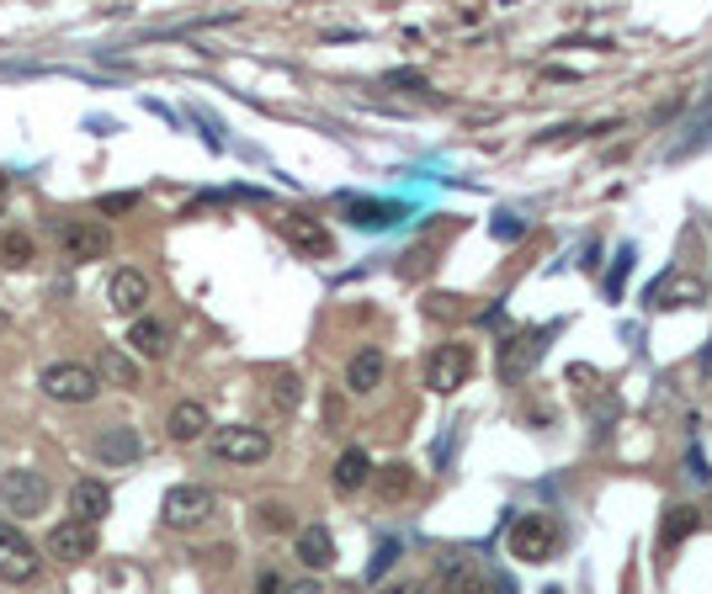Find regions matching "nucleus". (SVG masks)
I'll return each mask as SVG.
<instances>
[{"label": "nucleus", "instance_id": "1", "mask_svg": "<svg viewBox=\"0 0 712 594\" xmlns=\"http://www.w3.org/2000/svg\"><path fill=\"white\" fill-rule=\"evenodd\" d=\"M505 547L521 563H553L564 552V521L548 515V510H527V515L505 525Z\"/></svg>", "mask_w": 712, "mask_h": 594}, {"label": "nucleus", "instance_id": "2", "mask_svg": "<svg viewBox=\"0 0 712 594\" xmlns=\"http://www.w3.org/2000/svg\"><path fill=\"white\" fill-rule=\"evenodd\" d=\"M49 477L32 473V467H11V473H0V510L17 521H32V515H43V504H49Z\"/></svg>", "mask_w": 712, "mask_h": 594}, {"label": "nucleus", "instance_id": "3", "mask_svg": "<svg viewBox=\"0 0 712 594\" xmlns=\"http://www.w3.org/2000/svg\"><path fill=\"white\" fill-rule=\"evenodd\" d=\"M213 510H219V494L208 483H176V489H166V500H160V521L171 525V531H197Z\"/></svg>", "mask_w": 712, "mask_h": 594}, {"label": "nucleus", "instance_id": "4", "mask_svg": "<svg viewBox=\"0 0 712 594\" xmlns=\"http://www.w3.org/2000/svg\"><path fill=\"white\" fill-rule=\"evenodd\" d=\"M38 387H43V399H53V404H91L101 393V377L91 366H80V361H53V366H43Z\"/></svg>", "mask_w": 712, "mask_h": 594}, {"label": "nucleus", "instance_id": "5", "mask_svg": "<svg viewBox=\"0 0 712 594\" xmlns=\"http://www.w3.org/2000/svg\"><path fill=\"white\" fill-rule=\"evenodd\" d=\"M59 250H64V261H101L112 250V229L97 218H64L59 223Z\"/></svg>", "mask_w": 712, "mask_h": 594}, {"label": "nucleus", "instance_id": "6", "mask_svg": "<svg viewBox=\"0 0 712 594\" xmlns=\"http://www.w3.org/2000/svg\"><path fill=\"white\" fill-rule=\"evenodd\" d=\"M38 568H43L38 547L11 521H0V584H32Z\"/></svg>", "mask_w": 712, "mask_h": 594}, {"label": "nucleus", "instance_id": "7", "mask_svg": "<svg viewBox=\"0 0 712 594\" xmlns=\"http://www.w3.org/2000/svg\"><path fill=\"white\" fill-rule=\"evenodd\" d=\"M468 372H473V351L458 345V340H447V345H437L431 361H425V387L447 399V393H458V387L468 382Z\"/></svg>", "mask_w": 712, "mask_h": 594}, {"label": "nucleus", "instance_id": "8", "mask_svg": "<svg viewBox=\"0 0 712 594\" xmlns=\"http://www.w3.org/2000/svg\"><path fill=\"white\" fill-rule=\"evenodd\" d=\"M213 456L219 462H234V467H255L271 456V435L255 425H229L213 435Z\"/></svg>", "mask_w": 712, "mask_h": 594}, {"label": "nucleus", "instance_id": "9", "mask_svg": "<svg viewBox=\"0 0 712 594\" xmlns=\"http://www.w3.org/2000/svg\"><path fill=\"white\" fill-rule=\"evenodd\" d=\"M91 552H97V525L59 521L49 531V557H53V563H86Z\"/></svg>", "mask_w": 712, "mask_h": 594}, {"label": "nucleus", "instance_id": "10", "mask_svg": "<svg viewBox=\"0 0 712 594\" xmlns=\"http://www.w3.org/2000/svg\"><path fill=\"white\" fill-rule=\"evenodd\" d=\"M702 298H708L702 276H686V271H670V276L649 286V309H686V303H702Z\"/></svg>", "mask_w": 712, "mask_h": 594}, {"label": "nucleus", "instance_id": "11", "mask_svg": "<svg viewBox=\"0 0 712 594\" xmlns=\"http://www.w3.org/2000/svg\"><path fill=\"white\" fill-rule=\"evenodd\" d=\"M107 303H112L118 313H144V303H149V276H144V271H133V265L112 271V282H107Z\"/></svg>", "mask_w": 712, "mask_h": 594}, {"label": "nucleus", "instance_id": "12", "mask_svg": "<svg viewBox=\"0 0 712 594\" xmlns=\"http://www.w3.org/2000/svg\"><path fill=\"white\" fill-rule=\"evenodd\" d=\"M107 510H112V494H107V483H101V477H80V483L70 489V521L97 525Z\"/></svg>", "mask_w": 712, "mask_h": 594}, {"label": "nucleus", "instance_id": "13", "mask_svg": "<svg viewBox=\"0 0 712 594\" xmlns=\"http://www.w3.org/2000/svg\"><path fill=\"white\" fill-rule=\"evenodd\" d=\"M282 234H288V244H293V250H303V255H330V229H324L320 218L288 213V218H282Z\"/></svg>", "mask_w": 712, "mask_h": 594}, {"label": "nucleus", "instance_id": "14", "mask_svg": "<svg viewBox=\"0 0 712 594\" xmlns=\"http://www.w3.org/2000/svg\"><path fill=\"white\" fill-rule=\"evenodd\" d=\"M383 372H389L383 351H378V345H362V351L351 356V366H345V387H351V393H378V387H383Z\"/></svg>", "mask_w": 712, "mask_h": 594}, {"label": "nucleus", "instance_id": "15", "mask_svg": "<svg viewBox=\"0 0 712 594\" xmlns=\"http://www.w3.org/2000/svg\"><path fill=\"white\" fill-rule=\"evenodd\" d=\"M97 456L101 462H112V467H128V462L144 456V441H139L128 425H112V430H101L97 435Z\"/></svg>", "mask_w": 712, "mask_h": 594}, {"label": "nucleus", "instance_id": "16", "mask_svg": "<svg viewBox=\"0 0 712 594\" xmlns=\"http://www.w3.org/2000/svg\"><path fill=\"white\" fill-rule=\"evenodd\" d=\"M298 563L309 573H324L335 563V536H330L324 525H303V531H298Z\"/></svg>", "mask_w": 712, "mask_h": 594}, {"label": "nucleus", "instance_id": "17", "mask_svg": "<svg viewBox=\"0 0 712 594\" xmlns=\"http://www.w3.org/2000/svg\"><path fill=\"white\" fill-rule=\"evenodd\" d=\"M91 372H97L101 382H112V387H128V393L139 387V361L123 356L118 345H101V356H97V366H91Z\"/></svg>", "mask_w": 712, "mask_h": 594}, {"label": "nucleus", "instance_id": "18", "mask_svg": "<svg viewBox=\"0 0 712 594\" xmlns=\"http://www.w3.org/2000/svg\"><path fill=\"white\" fill-rule=\"evenodd\" d=\"M128 345H133L139 356L160 361V356H171V330H166L160 319H133V330H128Z\"/></svg>", "mask_w": 712, "mask_h": 594}, {"label": "nucleus", "instance_id": "19", "mask_svg": "<svg viewBox=\"0 0 712 594\" xmlns=\"http://www.w3.org/2000/svg\"><path fill=\"white\" fill-rule=\"evenodd\" d=\"M368 483H372V456L362 452V446L341 452V462H335V489H341V494H357V489H368Z\"/></svg>", "mask_w": 712, "mask_h": 594}, {"label": "nucleus", "instance_id": "20", "mask_svg": "<svg viewBox=\"0 0 712 594\" xmlns=\"http://www.w3.org/2000/svg\"><path fill=\"white\" fill-rule=\"evenodd\" d=\"M372 483H378L383 500H410V494H415V467H404V462L372 467Z\"/></svg>", "mask_w": 712, "mask_h": 594}, {"label": "nucleus", "instance_id": "21", "mask_svg": "<svg viewBox=\"0 0 712 594\" xmlns=\"http://www.w3.org/2000/svg\"><path fill=\"white\" fill-rule=\"evenodd\" d=\"M166 430H171V441H197V435L208 430V409L197 404V399H187V404H176V409H171Z\"/></svg>", "mask_w": 712, "mask_h": 594}, {"label": "nucleus", "instance_id": "22", "mask_svg": "<svg viewBox=\"0 0 712 594\" xmlns=\"http://www.w3.org/2000/svg\"><path fill=\"white\" fill-rule=\"evenodd\" d=\"M542 340H548V330H538L532 340H511V351H505V361H500V372L517 382V377H521V366H532V361H538Z\"/></svg>", "mask_w": 712, "mask_h": 594}, {"label": "nucleus", "instance_id": "23", "mask_svg": "<svg viewBox=\"0 0 712 594\" xmlns=\"http://www.w3.org/2000/svg\"><path fill=\"white\" fill-rule=\"evenodd\" d=\"M0 261H6V265H32V261H38L32 234H22V229H6V234H0Z\"/></svg>", "mask_w": 712, "mask_h": 594}, {"label": "nucleus", "instance_id": "24", "mask_svg": "<svg viewBox=\"0 0 712 594\" xmlns=\"http://www.w3.org/2000/svg\"><path fill=\"white\" fill-rule=\"evenodd\" d=\"M686 531H696V510H691V504H670V510H664L660 542H664V547H675V542H681Z\"/></svg>", "mask_w": 712, "mask_h": 594}, {"label": "nucleus", "instance_id": "25", "mask_svg": "<svg viewBox=\"0 0 712 594\" xmlns=\"http://www.w3.org/2000/svg\"><path fill=\"white\" fill-rule=\"evenodd\" d=\"M399 208H383V202H351V223H362V229H383L393 223Z\"/></svg>", "mask_w": 712, "mask_h": 594}, {"label": "nucleus", "instance_id": "26", "mask_svg": "<svg viewBox=\"0 0 712 594\" xmlns=\"http://www.w3.org/2000/svg\"><path fill=\"white\" fill-rule=\"evenodd\" d=\"M271 399H277V409H288V414H293L298 409V377L293 372H277V377H271Z\"/></svg>", "mask_w": 712, "mask_h": 594}, {"label": "nucleus", "instance_id": "27", "mask_svg": "<svg viewBox=\"0 0 712 594\" xmlns=\"http://www.w3.org/2000/svg\"><path fill=\"white\" fill-rule=\"evenodd\" d=\"M139 208V191H107L97 202V213H107V218H118V213H133Z\"/></svg>", "mask_w": 712, "mask_h": 594}, {"label": "nucleus", "instance_id": "28", "mask_svg": "<svg viewBox=\"0 0 712 594\" xmlns=\"http://www.w3.org/2000/svg\"><path fill=\"white\" fill-rule=\"evenodd\" d=\"M261 525H267V531H293V515H288V504H261Z\"/></svg>", "mask_w": 712, "mask_h": 594}, {"label": "nucleus", "instance_id": "29", "mask_svg": "<svg viewBox=\"0 0 712 594\" xmlns=\"http://www.w3.org/2000/svg\"><path fill=\"white\" fill-rule=\"evenodd\" d=\"M282 590H288V584H282L277 573H261V578H255V594H282Z\"/></svg>", "mask_w": 712, "mask_h": 594}, {"label": "nucleus", "instance_id": "30", "mask_svg": "<svg viewBox=\"0 0 712 594\" xmlns=\"http://www.w3.org/2000/svg\"><path fill=\"white\" fill-rule=\"evenodd\" d=\"M378 594H425V590H420L415 578H399V584H383Z\"/></svg>", "mask_w": 712, "mask_h": 594}, {"label": "nucleus", "instance_id": "31", "mask_svg": "<svg viewBox=\"0 0 712 594\" xmlns=\"http://www.w3.org/2000/svg\"><path fill=\"white\" fill-rule=\"evenodd\" d=\"M282 594H324V590H320V578H303V584H288Z\"/></svg>", "mask_w": 712, "mask_h": 594}, {"label": "nucleus", "instance_id": "32", "mask_svg": "<svg viewBox=\"0 0 712 594\" xmlns=\"http://www.w3.org/2000/svg\"><path fill=\"white\" fill-rule=\"evenodd\" d=\"M6 187H11V181H6V170H0V202H6Z\"/></svg>", "mask_w": 712, "mask_h": 594}, {"label": "nucleus", "instance_id": "33", "mask_svg": "<svg viewBox=\"0 0 712 594\" xmlns=\"http://www.w3.org/2000/svg\"><path fill=\"white\" fill-rule=\"evenodd\" d=\"M548 594H559V590H548Z\"/></svg>", "mask_w": 712, "mask_h": 594}]
</instances>
